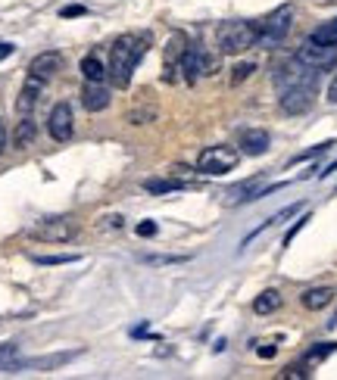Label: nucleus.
Masks as SVG:
<instances>
[{
  "label": "nucleus",
  "instance_id": "obj_1",
  "mask_svg": "<svg viewBox=\"0 0 337 380\" xmlns=\"http://www.w3.org/2000/svg\"><path fill=\"white\" fill-rule=\"evenodd\" d=\"M147 50H150V35H122L113 44V50H109V75H113L116 88H128L131 72L144 60Z\"/></svg>",
  "mask_w": 337,
  "mask_h": 380
},
{
  "label": "nucleus",
  "instance_id": "obj_2",
  "mask_svg": "<svg viewBox=\"0 0 337 380\" xmlns=\"http://www.w3.org/2000/svg\"><path fill=\"white\" fill-rule=\"evenodd\" d=\"M216 44L222 53H244L250 47L260 44V26H253V22H222V26L216 28Z\"/></svg>",
  "mask_w": 337,
  "mask_h": 380
},
{
  "label": "nucleus",
  "instance_id": "obj_3",
  "mask_svg": "<svg viewBox=\"0 0 337 380\" xmlns=\"http://www.w3.org/2000/svg\"><path fill=\"white\" fill-rule=\"evenodd\" d=\"M241 153L234 147H206L197 156V172L203 175H228V172L238 169Z\"/></svg>",
  "mask_w": 337,
  "mask_h": 380
},
{
  "label": "nucleus",
  "instance_id": "obj_4",
  "mask_svg": "<svg viewBox=\"0 0 337 380\" xmlns=\"http://www.w3.org/2000/svg\"><path fill=\"white\" fill-rule=\"evenodd\" d=\"M294 26V6H278L275 13L269 16V19L260 22V44L272 47V44H281L287 38V31Z\"/></svg>",
  "mask_w": 337,
  "mask_h": 380
},
{
  "label": "nucleus",
  "instance_id": "obj_5",
  "mask_svg": "<svg viewBox=\"0 0 337 380\" xmlns=\"http://www.w3.org/2000/svg\"><path fill=\"white\" fill-rule=\"evenodd\" d=\"M316 91H319V82H306V84L284 88V91H281V109H284L287 116H303L312 103H316Z\"/></svg>",
  "mask_w": 337,
  "mask_h": 380
},
{
  "label": "nucleus",
  "instance_id": "obj_6",
  "mask_svg": "<svg viewBox=\"0 0 337 380\" xmlns=\"http://www.w3.org/2000/svg\"><path fill=\"white\" fill-rule=\"evenodd\" d=\"M216 69V62L206 57V53L200 50V47H187L184 50V57L182 62H178V72L184 75V82L187 84H197L200 82V75H209Z\"/></svg>",
  "mask_w": 337,
  "mask_h": 380
},
{
  "label": "nucleus",
  "instance_id": "obj_7",
  "mask_svg": "<svg viewBox=\"0 0 337 380\" xmlns=\"http://www.w3.org/2000/svg\"><path fill=\"white\" fill-rule=\"evenodd\" d=\"M28 234L44 243H66L69 237L75 234V225H72V218H44L41 225H35Z\"/></svg>",
  "mask_w": 337,
  "mask_h": 380
},
{
  "label": "nucleus",
  "instance_id": "obj_8",
  "mask_svg": "<svg viewBox=\"0 0 337 380\" xmlns=\"http://www.w3.org/2000/svg\"><path fill=\"white\" fill-rule=\"evenodd\" d=\"M297 60L300 62H306V66H312V69H331L334 62H337V47H331V44H316V41H306L297 50Z\"/></svg>",
  "mask_w": 337,
  "mask_h": 380
},
{
  "label": "nucleus",
  "instance_id": "obj_9",
  "mask_svg": "<svg viewBox=\"0 0 337 380\" xmlns=\"http://www.w3.org/2000/svg\"><path fill=\"white\" fill-rule=\"evenodd\" d=\"M72 106L69 103H57V106L50 109V116H47V131H50L53 140H60V144H66L69 138H72Z\"/></svg>",
  "mask_w": 337,
  "mask_h": 380
},
{
  "label": "nucleus",
  "instance_id": "obj_10",
  "mask_svg": "<svg viewBox=\"0 0 337 380\" xmlns=\"http://www.w3.org/2000/svg\"><path fill=\"white\" fill-rule=\"evenodd\" d=\"M62 69V57L57 50H47V53H38L35 60H31V66H28V75L31 78H38V82H50L53 75H57Z\"/></svg>",
  "mask_w": 337,
  "mask_h": 380
},
{
  "label": "nucleus",
  "instance_id": "obj_11",
  "mask_svg": "<svg viewBox=\"0 0 337 380\" xmlns=\"http://www.w3.org/2000/svg\"><path fill=\"white\" fill-rule=\"evenodd\" d=\"M184 50H187V38L182 35V31H175L166 44V72H162V82L172 84L178 78V62H182Z\"/></svg>",
  "mask_w": 337,
  "mask_h": 380
},
{
  "label": "nucleus",
  "instance_id": "obj_12",
  "mask_svg": "<svg viewBox=\"0 0 337 380\" xmlns=\"http://www.w3.org/2000/svg\"><path fill=\"white\" fill-rule=\"evenodd\" d=\"M109 91L104 88V82H84L82 88V103L88 113H104V109L109 106Z\"/></svg>",
  "mask_w": 337,
  "mask_h": 380
},
{
  "label": "nucleus",
  "instance_id": "obj_13",
  "mask_svg": "<svg viewBox=\"0 0 337 380\" xmlns=\"http://www.w3.org/2000/svg\"><path fill=\"white\" fill-rule=\"evenodd\" d=\"M269 147H272L269 131H263V128H244L241 131V150H244L247 156H263V153H269Z\"/></svg>",
  "mask_w": 337,
  "mask_h": 380
},
{
  "label": "nucleus",
  "instance_id": "obj_14",
  "mask_svg": "<svg viewBox=\"0 0 337 380\" xmlns=\"http://www.w3.org/2000/svg\"><path fill=\"white\" fill-rule=\"evenodd\" d=\"M41 91H44V82H38V78H26V84H22V91H19V100H16V113L19 116H28L31 109H35V103L38 97H41Z\"/></svg>",
  "mask_w": 337,
  "mask_h": 380
},
{
  "label": "nucleus",
  "instance_id": "obj_15",
  "mask_svg": "<svg viewBox=\"0 0 337 380\" xmlns=\"http://www.w3.org/2000/svg\"><path fill=\"white\" fill-rule=\"evenodd\" d=\"M331 299H334L331 287H312V290H306L300 296V303H303V308H309V312H319V308H325Z\"/></svg>",
  "mask_w": 337,
  "mask_h": 380
},
{
  "label": "nucleus",
  "instance_id": "obj_16",
  "mask_svg": "<svg viewBox=\"0 0 337 380\" xmlns=\"http://www.w3.org/2000/svg\"><path fill=\"white\" fill-rule=\"evenodd\" d=\"M35 138H38V125L31 122L28 116H22V122L16 125V131H13V147L16 150H26L35 144Z\"/></svg>",
  "mask_w": 337,
  "mask_h": 380
},
{
  "label": "nucleus",
  "instance_id": "obj_17",
  "mask_svg": "<svg viewBox=\"0 0 337 380\" xmlns=\"http://www.w3.org/2000/svg\"><path fill=\"white\" fill-rule=\"evenodd\" d=\"M278 306H281V293L278 290H265V293H260V296L253 299V312L256 315H272V312H278Z\"/></svg>",
  "mask_w": 337,
  "mask_h": 380
},
{
  "label": "nucleus",
  "instance_id": "obj_18",
  "mask_svg": "<svg viewBox=\"0 0 337 380\" xmlns=\"http://www.w3.org/2000/svg\"><path fill=\"white\" fill-rule=\"evenodd\" d=\"M82 75H84V82H104L106 69H104V62L94 57V53H88V57L82 60Z\"/></svg>",
  "mask_w": 337,
  "mask_h": 380
},
{
  "label": "nucleus",
  "instance_id": "obj_19",
  "mask_svg": "<svg viewBox=\"0 0 337 380\" xmlns=\"http://www.w3.org/2000/svg\"><path fill=\"white\" fill-rule=\"evenodd\" d=\"M309 41L337 47V19H328V22H322V26H319V28L309 35Z\"/></svg>",
  "mask_w": 337,
  "mask_h": 380
},
{
  "label": "nucleus",
  "instance_id": "obj_20",
  "mask_svg": "<svg viewBox=\"0 0 337 380\" xmlns=\"http://www.w3.org/2000/svg\"><path fill=\"white\" fill-rule=\"evenodd\" d=\"M16 362H19V350L13 343H0V374H13Z\"/></svg>",
  "mask_w": 337,
  "mask_h": 380
},
{
  "label": "nucleus",
  "instance_id": "obj_21",
  "mask_svg": "<svg viewBox=\"0 0 337 380\" xmlns=\"http://www.w3.org/2000/svg\"><path fill=\"white\" fill-rule=\"evenodd\" d=\"M187 184H184V181H172V178H166V181H147V184H144V190H147V194H175V190H184Z\"/></svg>",
  "mask_w": 337,
  "mask_h": 380
},
{
  "label": "nucleus",
  "instance_id": "obj_22",
  "mask_svg": "<svg viewBox=\"0 0 337 380\" xmlns=\"http://www.w3.org/2000/svg\"><path fill=\"white\" fill-rule=\"evenodd\" d=\"M337 350V343H319L316 350H309L306 352V365H316V362H322V359H328Z\"/></svg>",
  "mask_w": 337,
  "mask_h": 380
},
{
  "label": "nucleus",
  "instance_id": "obj_23",
  "mask_svg": "<svg viewBox=\"0 0 337 380\" xmlns=\"http://www.w3.org/2000/svg\"><path fill=\"white\" fill-rule=\"evenodd\" d=\"M256 72V66L253 62H238V66L231 69V84H241V82H247L250 75Z\"/></svg>",
  "mask_w": 337,
  "mask_h": 380
},
{
  "label": "nucleus",
  "instance_id": "obj_24",
  "mask_svg": "<svg viewBox=\"0 0 337 380\" xmlns=\"http://www.w3.org/2000/svg\"><path fill=\"white\" fill-rule=\"evenodd\" d=\"M78 256H35L38 265H66V262H75Z\"/></svg>",
  "mask_w": 337,
  "mask_h": 380
},
{
  "label": "nucleus",
  "instance_id": "obj_25",
  "mask_svg": "<svg viewBox=\"0 0 337 380\" xmlns=\"http://www.w3.org/2000/svg\"><path fill=\"white\" fill-rule=\"evenodd\" d=\"M306 221H309V216H303V218H300V221H297V225L291 228V231H287V234H284V247H287V243H291V240H294V237H297V234H300V231H303V225H306Z\"/></svg>",
  "mask_w": 337,
  "mask_h": 380
},
{
  "label": "nucleus",
  "instance_id": "obj_26",
  "mask_svg": "<svg viewBox=\"0 0 337 380\" xmlns=\"http://www.w3.org/2000/svg\"><path fill=\"white\" fill-rule=\"evenodd\" d=\"M60 16L62 19H75V16H84V6H62Z\"/></svg>",
  "mask_w": 337,
  "mask_h": 380
},
{
  "label": "nucleus",
  "instance_id": "obj_27",
  "mask_svg": "<svg viewBox=\"0 0 337 380\" xmlns=\"http://www.w3.org/2000/svg\"><path fill=\"white\" fill-rule=\"evenodd\" d=\"M138 234H140V237H153V234H156V225H153V221H140V225H138Z\"/></svg>",
  "mask_w": 337,
  "mask_h": 380
},
{
  "label": "nucleus",
  "instance_id": "obj_28",
  "mask_svg": "<svg viewBox=\"0 0 337 380\" xmlns=\"http://www.w3.org/2000/svg\"><path fill=\"white\" fill-rule=\"evenodd\" d=\"M13 50H16V47L10 41H0V62H4L6 57H13Z\"/></svg>",
  "mask_w": 337,
  "mask_h": 380
},
{
  "label": "nucleus",
  "instance_id": "obj_29",
  "mask_svg": "<svg viewBox=\"0 0 337 380\" xmlns=\"http://www.w3.org/2000/svg\"><path fill=\"white\" fill-rule=\"evenodd\" d=\"M328 103H337V75L331 78V84H328Z\"/></svg>",
  "mask_w": 337,
  "mask_h": 380
},
{
  "label": "nucleus",
  "instance_id": "obj_30",
  "mask_svg": "<svg viewBox=\"0 0 337 380\" xmlns=\"http://www.w3.org/2000/svg\"><path fill=\"white\" fill-rule=\"evenodd\" d=\"M272 355H275V346H260V359H272Z\"/></svg>",
  "mask_w": 337,
  "mask_h": 380
},
{
  "label": "nucleus",
  "instance_id": "obj_31",
  "mask_svg": "<svg viewBox=\"0 0 337 380\" xmlns=\"http://www.w3.org/2000/svg\"><path fill=\"white\" fill-rule=\"evenodd\" d=\"M6 147V128H4V118H0V153H4Z\"/></svg>",
  "mask_w": 337,
  "mask_h": 380
}]
</instances>
